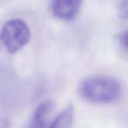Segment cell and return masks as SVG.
<instances>
[{
  "label": "cell",
  "mask_w": 128,
  "mask_h": 128,
  "mask_svg": "<svg viewBox=\"0 0 128 128\" xmlns=\"http://www.w3.org/2000/svg\"><path fill=\"white\" fill-rule=\"evenodd\" d=\"M79 93L80 97L88 103L106 104L118 99L122 94V87L118 81L112 77L94 75L82 80Z\"/></svg>",
  "instance_id": "obj_1"
},
{
  "label": "cell",
  "mask_w": 128,
  "mask_h": 128,
  "mask_svg": "<svg viewBox=\"0 0 128 128\" xmlns=\"http://www.w3.org/2000/svg\"><path fill=\"white\" fill-rule=\"evenodd\" d=\"M31 39L28 25L22 20L6 22L0 32V40L9 53H15L26 46Z\"/></svg>",
  "instance_id": "obj_2"
},
{
  "label": "cell",
  "mask_w": 128,
  "mask_h": 128,
  "mask_svg": "<svg viewBox=\"0 0 128 128\" xmlns=\"http://www.w3.org/2000/svg\"><path fill=\"white\" fill-rule=\"evenodd\" d=\"M82 4V0H51L50 8L56 18L69 21L77 15Z\"/></svg>",
  "instance_id": "obj_3"
},
{
  "label": "cell",
  "mask_w": 128,
  "mask_h": 128,
  "mask_svg": "<svg viewBox=\"0 0 128 128\" xmlns=\"http://www.w3.org/2000/svg\"><path fill=\"white\" fill-rule=\"evenodd\" d=\"M55 110L56 104L52 100L44 101L34 111L28 128H47L53 120Z\"/></svg>",
  "instance_id": "obj_4"
},
{
  "label": "cell",
  "mask_w": 128,
  "mask_h": 128,
  "mask_svg": "<svg viewBox=\"0 0 128 128\" xmlns=\"http://www.w3.org/2000/svg\"><path fill=\"white\" fill-rule=\"evenodd\" d=\"M74 107L69 104L51 122L47 128H69L74 119Z\"/></svg>",
  "instance_id": "obj_5"
},
{
  "label": "cell",
  "mask_w": 128,
  "mask_h": 128,
  "mask_svg": "<svg viewBox=\"0 0 128 128\" xmlns=\"http://www.w3.org/2000/svg\"><path fill=\"white\" fill-rule=\"evenodd\" d=\"M116 8L118 15L121 19H128V0H117Z\"/></svg>",
  "instance_id": "obj_6"
},
{
  "label": "cell",
  "mask_w": 128,
  "mask_h": 128,
  "mask_svg": "<svg viewBox=\"0 0 128 128\" xmlns=\"http://www.w3.org/2000/svg\"><path fill=\"white\" fill-rule=\"evenodd\" d=\"M118 40L123 49L128 52V28L121 32L118 37Z\"/></svg>",
  "instance_id": "obj_7"
},
{
  "label": "cell",
  "mask_w": 128,
  "mask_h": 128,
  "mask_svg": "<svg viewBox=\"0 0 128 128\" xmlns=\"http://www.w3.org/2000/svg\"><path fill=\"white\" fill-rule=\"evenodd\" d=\"M0 128H10V122L5 117L0 116Z\"/></svg>",
  "instance_id": "obj_8"
}]
</instances>
